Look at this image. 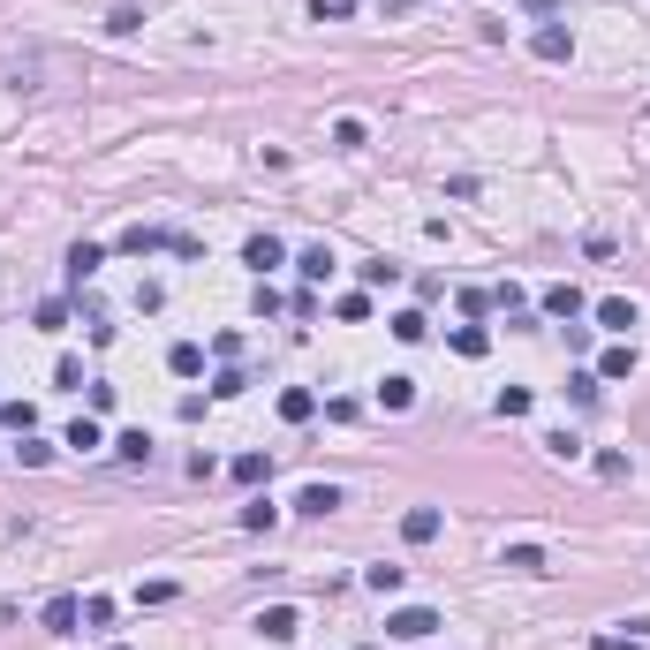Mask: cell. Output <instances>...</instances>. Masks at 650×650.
<instances>
[{"instance_id":"obj_1","label":"cell","mask_w":650,"mask_h":650,"mask_svg":"<svg viewBox=\"0 0 650 650\" xmlns=\"http://www.w3.org/2000/svg\"><path fill=\"white\" fill-rule=\"evenodd\" d=\"M250 628L265 635V643H295V635H303V613H295V605H265Z\"/></svg>"},{"instance_id":"obj_2","label":"cell","mask_w":650,"mask_h":650,"mask_svg":"<svg viewBox=\"0 0 650 650\" xmlns=\"http://www.w3.org/2000/svg\"><path fill=\"white\" fill-rule=\"evenodd\" d=\"M431 628H439V613H431V605H401V613H386V635H401V643H424Z\"/></svg>"},{"instance_id":"obj_3","label":"cell","mask_w":650,"mask_h":650,"mask_svg":"<svg viewBox=\"0 0 650 650\" xmlns=\"http://www.w3.org/2000/svg\"><path fill=\"white\" fill-rule=\"evenodd\" d=\"M530 53H537V61H567V53H575V31H567V23H537Z\"/></svg>"},{"instance_id":"obj_4","label":"cell","mask_w":650,"mask_h":650,"mask_svg":"<svg viewBox=\"0 0 650 650\" xmlns=\"http://www.w3.org/2000/svg\"><path fill=\"white\" fill-rule=\"evenodd\" d=\"M242 265H250V273L265 280V273H273V265H288V250H280L273 235H250V242H242Z\"/></svg>"},{"instance_id":"obj_5","label":"cell","mask_w":650,"mask_h":650,"mask_svg":"<svg viewBox=\"0 0 650 650\" xmlns=\"http://www.w3.org/2000/svg\"><path fill=\"white\" fill-rule=\"evenodd\" d=\"M409 401H416V378H409V371L378 378V409H394V416H401V409H409Z\"/></svg>"},{"instance_id":"obj_6","label":"cell","mask_w":650,"mask_h":650,"mask_svg":"<svg viewBox=\"0 0 650 650\" xmlns=\"http://www.w3.org/2000/svg\"><path fill=\"white\" fill-rule=\"evenodd\" d=\"M295 507H303V514H318V522H325V514L341 507V484H303V492H295Z\"/></svg>"},{"instance_id":"obj_7","label":"cell","mask_w":650,"mask_h":650,"mask_svg":"<svg viewBox=\"0 0 650 650\" xmlns=\"http://www.w3.org/2000/svg\"><path fill=\"white\" fill-rule=\"evenodd\" d=\"M401 537H409V545H431V537H439V507H409L401 514Z\"/></svg>"},{"instance_id":"obj_8","label":"cell","mask_w":650,"mask_h":650,"mask_svg":"<svg viewBox=\"0 0 650 650\" xmlns=\"http://www.w3.org/2000/svg\"><path fill=\"white\" fill-rule=\"evenodd\" d=\"M545 310H552V318H582V288H575V280H552V288H545Z\"/></svg>"},{"instance_id":"obj_9","label":"cell","mask_w":650,"mask_h":650,"mask_svg":"<svg viewBox=\"0 0 650 650\" xmlns=\"http://www.w3.org/2000/svg\"><path fill=\"white\" fill-rule=\"evenodd\" d=\"M99 265H106V250H99V242H76V250H69V280H76V288H84V280L99 273Z\"/></svg>"},{"instance_id":"obj_10","label":"cell","mask_w":650,"mask_h":650,"mask_svg":"<svg viewBox=\"0 0 650 650\" xmlns=\"http://www.w3.org/2000/svg\"><path fill=\"white\" fill-rule=\"evenodd\" d=\"M167 371H174V378H197V371H205V348H197V341H174V348H167Z\"/></svg>"},{"instance_id":"obj_11","label":"cell","mask_w":650,"mask_h":650,"mask_svg":"<svg viewBox=\"0 0 650 650\" xmlns=\"http://www.w3.org/2000/svg\"><path fill=\"white\" fill-rule=\"evenodd\" d=\"M76 620H84V605H76V598H53L46 605V635H76Z\"/></svg>"},{"instance_id":"obj_12","label":"cell","mask_w":650,"mask_h":650,"mask_svg":"<svg viewBox=\"0 0 650 650\" xmlns=\"http://www.w3.org/2000/svg\"><path fill=\"white\" fill-rule=\"evenodd\" d=\"M507 567H514V575H552V567H545V545H507Z\"/></svg>"},{"instance_id":"obj_13","label":"cell","mask_w":650,"mask_h":650,"mask_svg":"<svg viewBox=\"0 0 650 650\" xmlns=\"http://www.w3.org/2000/svg\"><path fill=\"white\" fill-rule=\"evenodd\" d=\"M310 409H318L310 386H288V394H280V416H288V424H310Z\"/></svg>"},{"instance_id":"obj_14","label":"cell","mask_w":650,"mask_h":650,"mask_svg":"<svg viewBox=\"0 0 650 650\" xmlns=\"http://www.w3.org/2000/svg\"><path fill=\"white\" fill-rule=\"evenodd\" d=\"M598 378H635V348H628V341L605 348V356H598Z\"/></svg>"},{"instance_id":"obj_15","label":"cell","mask_w":650,"mask_h":650,"mask_svg":"<svg viewBox=\"0 0 650 650\" xmlns=\"http://www.w3.org/2000/svg\"><path fill=\"white\" fill-rule=\"evenodd\" d=\"M273 477V454H235V484H265Z\"/></svg>"},{"instance_id":"obj_16","label":"cell","mask_w":650,"mask_h":650,"mask_svg":"<svg viewBox=\"0 0 650 650\" xmlns=\"http://www.w3.org/2000/svg\"><path fill=\"white\" fill-rule=\"evenodd\" d=\"M401 575H409V567H386V560H378V567H363V582H371L378 598H394V590H401Z\"/></svg>"},{"instance_id":"obj_17","label":"cell","mask_w":650,"mask_h":650,"mask_svg":"<svg viewBox=\"0 0 650 650\" xmlns=\"http://www.w3.org/2000/svg\"><path fill=\"white\" fill-rule=\"evenodd\" d=\"M106 31H114V38H129V31H144V8H137V0H121L114 16H106Z\"/></svg>"},{"instance_id":"obj_18","label":"cell","mask_w":650,"mask_h":650,"mask_svg":"<svg viewBox=\"0 0 650 650\" xmlns=\"http://www.w3.org/2000/svg\"><path fill=\"white\" fill-rule=\"evenodd\" d=\"M295 265H303V280H325V273H333V250H325V242H310Z\"/></svg>"},{"instance_id":"obj_19","label":"cell","mask_w":650,"mask_h":650,"mask_svg":"<svg viewBox=\"0 0 650 650\" xmlns=\"http://www.w3.org/2000/svg\"><path fill=\"white\" fill-rule=\"evenodd\" d=\"M598 325H613V333H628V325H635V310L620 303V295H605V303H598Z\"/></svg>"},{"instance_id":"obj_20","label":"cell","mask_w":650,"mask_h":650,"mask_svg":"<svg viewBox=\"0 0 650 650\" xmlns=\"http://www.w3.org/2000/svg\"><path fill=\"white\" fill-rule=\"evenodd\" d=\"M114 454H121V462H152V439H144V431H121Z\"/></svg>"},{"instance_id":"obj_21","label":"cell","mask_w":650,"mask_h":650,"mask_svg":"<svg viewBox=\"0 0 650 650\" xmlns=\"http://www.w3.org/2000/svg\"><path fill=\"white\" fill-rule=\"evenodd\" d=\"M273 522H280L273 499H250V507H242V530H273Z\"/></svg>"},{"instance_id":"obj_22","label":"cell","mask_w":650,"mask_h":650,"mask_svg":"<svg viewBox=\"0 0 650 650\" xmlns=\"http://www.w3.org/2000/svg\"><path fill=\"white\" fill-rule=\"evenodd\" d=\"M484 348H492V341H484V325H454V356H484Z\"/></svg>"},{"instance_id":"obj_23","label":"cell","mask_w":650,"mask_h":650,"mask_svg":"<svg viewBox=\"0 0 650 650\" xmlns=\"http://www.w3.org/2000/svg\"><path fill=\"white\" fill-rule=\"evenodd\" d=\"M492 409H499V416H530V386H499Z\"/></svg>"},{"instance_id":"obj_24","label":"cell","mask_w":650,"mask_h":650,"mask_svg":"<svg viewBox=\"0 0 650 650\" xmlns=\"http://www.w3.org/2000/svg\"><path fill=\"white\" fill-rule=\"evenodd\" d=\"M424 333H431L424 310H401V318H394V341H424Z\"/></svg>"},{"instance_id":"obj_25","label":"cell","mask_w":650,"mask_h":650,"mask_svg":"<svg viewBox=\"0 0 650 650\" xmlns=\"http://www.w3.org/2000/svg\"><path fill=\"white\" fill-rule=\"evenodd\" d=\"M31 318H38V325H46V333H61V325H69V303H61V295H46V303H38V310H31Z\"/></svg>"},{"instance_id":"obj_26","label":"cell","mask_w":650,"mask_h":650,"mask_svg":"<svg viewBox=\"0 0 650 650\" xmlns=\"http://www.w3.org/2000/svg\"><path fill=\"white\" fill-rule=\"evenodd\" d=\"M16 462H23V469H46V462H53V446H46V439H31V431H23V446H16Z\"/></svg>"},{"instance_id":"obj_27","label":"cell","mask_w":650,"mask_h":650,"mask_svg":"<svg viewBox=\"0 0 650 650\" xmlns=\"http://www.w3.org/2000/svg\"><path fill=\"white\" fill-rule=\"evenodd\" d=\"M61 446H84V454H91V446H106V439H99V424H91V416H76V424H69V439H61Z\"/></svg>"},{"instance_id":"obj_28","label":"cell","mask_w":650,"mask_h":650,"mask_svg":"<svg viewBox=\"0 0 650 650\" xmlns=\"http://www.w3.org/2000/svg\"><path fill=\"white\" fill-rule=\"evenodd\" d=\"M356 273L371 280V288H394V280H401V265H386V257H371V265H356Z\"/></svg>"},{"instance_id":"obj_29","label":"cell","mask_w":650,"mask_h":650,"mask_svg":"<svg viewBox=\"0 0 650 650\" xmlns=\"http://www.w3.org/2000/svg\"><path fill=\"white\" fill-rule=\"evenodd\" d=\"M545 454H560V462H575V454H582V439H575V431H545Z\"/></svg>"},{"instance_id":"obj_30","label":"cell","mask_w":650,"mask_h":650,"mask_svg":"<svg viewBox=\"0 0 650 650\" xmlns=\"http://www.w3.org/2000/svg\"><path fill=\"white\" fill-rule=\"evenodd\" d=\"M333 310H341V325H363V318H371V295H341Z\"/></svg>"},{"instance_id":"obj_31","label":"cell","mask_w":650,"mask_h":650,"mask_svg":"<svg viewBox=\"0 0 650 650\" xmlns=\"http://www.w3.org/2000/svg\"><path fill=\"white\" fill-rule=\"evenodd\" d=\"M348 8H356V0H318V8H310V23H348Z\"/></svg>"},{"instance_id":"obj_32","label":"cell","mask_w":650,"mask_h":650,"mask_svg":"<svg viewBox=\"0 0 650 650\" xmlns=\"http://www.w3.org/2000/svg\"><path fill=\"white\" fill-rule=\"evenodd\" d=\"M333 144H341V152H356V144H363V121H356V114L333 121Z\"/></svg>"},{"instance_id":"obj_33","label":"cell","mask_w":650,"mask_h":650,"mask_svg":"<svg viewBox=\"0 0 650 650\" xmlns=\"http://www.w3.org/2000/svg\"><path fill=\"white\" fill-rule=\"evenodd\" d=\"M590 650H643V635H590Z\"/></svg>"},{"instance_id":"obj_34","label":"cell","mask_w":650,"mask_h":650,"mask_svg":"<svg viewBox=\"0 0 650 650\" xmlns=\"http://www.w3.org/2000/svg\"><path fill=\"white\" fill-rule=\"evenodd\" d=\"M114 650H129V643H114Z\"/></svg>"}]
</instances>
